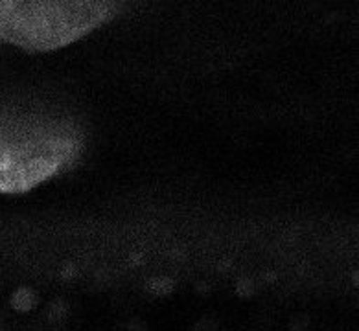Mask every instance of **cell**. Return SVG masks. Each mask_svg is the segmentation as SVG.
<instances>
[{
  "label": "cell",
  "instance_id": "6da1fadb",
  "mask_svg": "<svg viewBox=\"0 0 359 331\" xmlns=\"http://www.w3.org/2000/svg\"><path fill=\"white\" fill-rule=\"evenodd\" d=\"M79 148L69 122L35 113L0 116V192H28L72 162Z\"/></svg>",
  "mask_w": 359,
  "mask_h": 331
},
{
  "label": "cell",
  "instance_id": "7a4b0ae2",
  "mask_svg": "<svg viewBox=\"0 0 359 331\" xmlns=\"http://www.w3.org/2000/svg\"><path fill=\"white\" fill-rule=\"evenodd\" d=\"M113 2H0V41L26 50L74 43L113 15Z\"/></svg>",
  "mask_w": 359,
  "mask_h": 331
}]
</instances>
